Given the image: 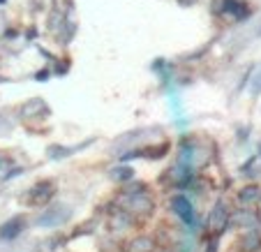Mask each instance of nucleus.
I'll return each mask as SVG.
<instances>
[{
  "mask_svg": "<svg viewBox=\"0 0 261 252\" xmlns=\"http://www.w3.org/2000/svg\"><path fill=\"white\" fill-rule=\"evenodd\" d=\"M243 247H245V250H250V252H254V250H259V247H261V236L256 234L254 227H250L245 232V236H243Z\"/></svg>",
  "mask_w": 261,
  "mask_h": 252,
  "instance_id": "10",
  "label": "nucleus"
},
{
  "mask_svg": "<svg viewBox=\"0 0 261 252\" xmlns=\"http://www.w3.org/2000/svg\"><path fill=\"white\" fill-rule=\"evenodd\" d=\"M51 197H54V183H49V181H42L40 185H35L30 190V204H35V206L49 201Z\"/></svg>",
  "mask_w": 261,
  "mask_h": 252,
  "instance_id": "6",
  "label": "nucleus"
},
{
  "mask_svg": "<svg viewBox=\"0 0 261 252\" xmlns=\"http://www.w3.org/2000/svg\"><path fill=\"white\" fill-rule=\"evenodd\" d=\"M25 227V220L21 218V215H16V218L7 220L3 227H0V238H5V241H10V238H16L21 232H23Z\"/></svg>",
  "mask_w": 261,
  "mask_h": 252,
  "instance_id": "7",
  "label": "nucleus"
},
{
  "mask_svg": "<svg viewBox=\"0 0 261 252\" xmlns=\"http://www.w3.org/2000/svg\"><path fill=\"white\" fill-rule=\"evenodd\" d=\"M125 201H127L129 211H137V213H150V211H153V199L148 197V194H143V192L127 194V197H125Z\"/></svg>",
  "mask_w": 261,
  "mask_h": 252,
  "instance_id": "5",
  "label": "nucleus"
},
{
  "mask_svg": "<svg viewBox=\"0 0 261 252\" xmlns=\"http://www.w3.org/2000/svg\"><path fill=\"white\" fill-rule=\"evenodd\" d=\"M227 222H229V211H227V204L222 201H217L215 206H213V211H211V215H208V229L211 232H215V234H220L222 229L227 227Z\"/></svg>",
  "mask_w": 261,
  "mask_h": 252,
  "instance_id": "3",
  "label": "nucleus"
},
{
  "mask_svg": "<svg viewBox=\"0 0 261 252\" xmlns=\"http://www.w3.org/2000/svg\"><path fill=\"white\" fill-rule=\"evenodd\" d=\"M238 197H241V201H243V204H252V201H256V199H259L261 194H259V188L250 185V188L241 190V194H238Z\"/></svg>",
  "mask_w": 261,
  "mask_h": 252,
  "instance_id": "12",
  "label": "nucleus"
},
{
  "mask_svg": "<svg viewBox=\"0 0 261 252\" xmlns=\"http://www.w3.org/2000/svg\"><path fill=\"white\" fill-rule=\"evenodd\" d=\"M231 222H233V224H245V227L250 229V227H254L256 218H254V215H250L247 211H241V213H236V215L231 218Z\"/></svg>",
  "mask_w": 261,
  "mask_h": 252,
  "instance_id": "11",
  "label": "nucleus"
},
{
  "mask_svg": "<svg viewBox=\"0 0 261 252\" xmlns=\"http://www.w3.org/2000/svg\"><path fill=\"white\" fill-rule=\"evenodd\" d=\"M171 208L176 211V215L182 220V222H188V224L194 222V208H192V204L188 201V197H182V194L173 197L171 199Z\"/></svg>",
  "mask_w": 261,
  "mask_h": 252,
  "instance_id": "4",
  "label": "nucleus"
},
{
  "mask_svg": "<svg viewBox=\"0 0 261 252\" xmlns=\"http://www.w3.org/2000/svg\"><path fill=\"white\" fill-rule=\"evenodd\" d=\"M215 12H222V14L231 16V19H245L247 14H250V10H247V5L243 3V0H217L215 3Z\"/></svg>",
  "mask_w": 261,
  "mask_h": 252,
  "instance_id": "2",
  "label": "nucleus"
},
{
  "mask_svg": "<svg viewBox=\"0 0 261 252\" xmlns=\"http://www.w3.org/2000/svg\"><path fill=\"white\" fill-rule=\"evenodd\" d=\"M153 247H155L153 238L137 236V238H132V241L125 245V252H153Z\"/></svg>",
  "mask_w": 261,
  "mask_h": 252,
  "instance_id": "9",
  "label": "nucleus"
},
{
  "mask_svg": "<svg viewBox=\"0 0 261 252\" xmlns=\"http://www.w3.org/2000/svg\"><path fill=\"white\" fill-rule=\"evenodd\" d=\"M40 111L49 114V109H46L44 99H40V97L30 99V102H25L23 107H21V116H23V118H35V116H40Z\"/></svg>",
  "mask_w": 261,
  "mask_h": 252,
  "instance_id": "8",
  "label": "nucleus"
},
{
  "mask_svg": "<svg viewBox=\"0 0 261 252\" xmlns=\"http://www.w3.org/2000/svg\"><path fill=\"white\" fill-rule=\"evenodd\" d=\"M109 176L114 178V181H129V178L134 176V171L129 167H118V169H111Z\"/></svg>",
  "mask_w": 261,
  "mask_h": 252,
  "instance_id": "13",
  "label": "nucleus"
},
{
  "mask_svg": "<svg viewBox=\"0 0 261 252\" xmlns=\"http://www.w3.org/2000/svg\"><path fill=\"white\" fill-rule=\"evenodd\" d=\"M69 215H72L69 206L58 204V206H51L49 211L42 213L40 218H37V224H40V227H60V224H65L69 220Z\"/></svg>",
  "mask_w": 261,
  "mask_h": 252,
  "instance_id": "1",
  "label": "nucleus"
}]
</instances>
